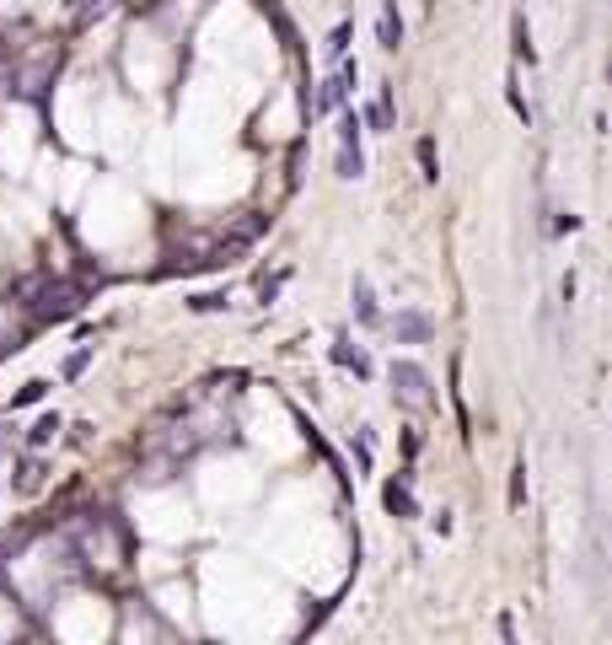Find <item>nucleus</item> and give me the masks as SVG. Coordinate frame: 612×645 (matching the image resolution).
Masks as SVG:
<instances>
[{
  "label": "nucleus",
  "mask_w": 612,
  "mask_h": 645,
  "mask_svg": "<svg viewBox=\"0 0 612 645\" xmlns=\"http://www.w3.org/2000/svg\"><path fill=\"white\" fill-rule=\"evenodd\" d=\"M344 44H350V27H333V38H328V60H344Z\"/></svg>",
  "instance_id": "12"
},
{
  "label": "nucleus",
  "mask_w": 612,
  "mask_h": 645,
  "mask_svg": "<svg viewBox=\"0 0 612 645\" xmlns=\"http://www.w3.org/2000/svg\"><path fill=\"white\" fill-rule=\"evenodd\" d=\"M44 392H49V383H27L22 392H16V398H11V409H27V403H38Z\"/></svg>",
  "instance_id": "10"
},
{
  "label": "nucleus",
  "mask_w": 612,
  "mask_h": 645,
  "mask_svg": "<svg viewBox=\"0 0 612 645\" xmlns=\"http://www.w3.org/2000/svg\"><path fill=\"white\" fill-rule=\"evenodd\" d=\"M414 151H420V167H425V178L435 184V178H440V167H435V140H420Z\"/></svg>",
  "instance_id": "9"
},
{
  "label": "nucleus",
  "mask_w": 612,
  "mask_h": 645,
  "mask_svg": "<svg viewBox=\"0 0 612 645\" xmlns=\"http://www.w3.org/2000/svg\"><path fill=\"white\" fill-rule=\"evenodd\" d=\"M55 431H60V420H55V414H44V420L33 425V436H27V442H33V447H44V442H49Z\"/></svg>",
  "instance_id": "11"
},
{
  "label": "nucleus",
  "mask_w": 612,
  "mask_h": 645,
  "mask_svg": "<svg viewBox=\"0 0 612 645\" xmlns=\"http://www.w3.org/2000/svg\"><path fill=\"white\" fill-rule=\"evenodd\" d=\"M510 38H516V55H521V60H527V64L538 60V55H532V33H527V16H521V11L510 16Z\"/></svg>",
  "instance_id": "4"
},
{
  "label": "nucleus",
  "mask_w": 612,
  "mask_h": 645,
  "mask_svg": "<svg viewBox=\"0 0 612 645\" xmlns=\"http://www.w3.org/2000/svg\"><path fill=\"white\" fill-rule=\"evenodd\" d=\"M392 333H398V344H425L429 318L425 313H398V318H392Z\"/></svg>",
  "instance_id": "2"
},
{
  "label": "nucleus",
  "mask_w": 612,
  "mask_h": 645,
  "mask_svg": "<svg viewBox=\"0 0 612 645\" xmlns=\"http://www.w3.org/2000/svg\"><path fill=\"white\" fill-rule=\"evenodd\" d=\"M333 361H339V366H355L361 377H366V372H370V361H366V355H361V350H350V344H339V350H333Z\"/></svg>",
  "instance_id": "7"
},
{
  "label": "nucleus",
  "mask_w": 612,
  "mask_h": 645,
  "mask_svg": "<svg viewBox=\"0 0 612 645\" xmlns=\"http://www.w3.org/2000/svg\"><path fill=\"white\" fill-rule=\"evenodd\" d=\"M376 33H381V49H398V44H403V22H398V5H392V0H381Z\"/></svg>",
  "instance_id": "3"
},
{
  "label": "nucleus",
  "mask_w": 612,
  "mask_h": 645,
  "mask_svg": "<svg viewBox=\"0 0 612 645\" xmlns=\"http://www.w3.org/2000/svg\"><path fill=\"white\" fill-rule=\"evenodd\" d=\"M510 506H527V468H510Z\"/></svg>",
  "instance_id": "8"
},
{
  "label": "nucleus",
  "mask_w": 612,
  "mask_h": 645,
  "mask_svg": "<svg viewBox=\"0 0 612 645\" xmlns=\"http://www.w3.org/2000/svg\"><path fill=\"white\" fill-rule=\"evenodd\" d=\"M355 313H361V322H381L376 296H370V280H355Z\"/></svg>",
  "instance_id": "5"
},
{
  "label": "nucleus",
  "mask_w": 612,
  "mask_h": 645,
  "mask_svg": "<svg viewBox=\"0 0 612 645\" xmlns=\"http://www.w3.org/2000/svg\"><path fill=\"white\" fill-rule=\"evenodd\" d=\"M392 387H398V398H409V403H420V409L435 403V398H429L425 366H414V361H392Z\"/></svg>",
  "instance_id": "1"
},
{
  "label": "nucleus",
  "mask_w": 612,
  "mask_h": 645,
  "mask_svg": "<svg viewBox=\"0 0 612 645\" xmlns=\"http://www.w3.org/2000/svg\"><path fill=\"white\" fill-rule=\"evenodd\" d=\"M387 506H392L398 516H414V495H409L403 484H387Z\"/></svg>",
  "instance_id": "6"
}]
</instances>
